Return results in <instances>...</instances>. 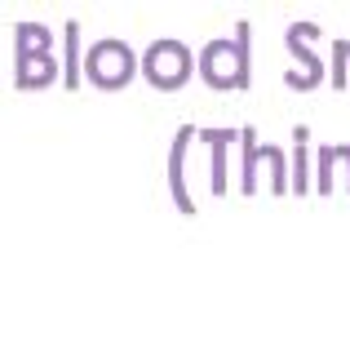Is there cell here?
Returning a JSON list of instances; mask_svg holds the SVG:
<instances>
[{"label":"cell","mask_w":350,"mask_h":364,"mask_svg":"<svg viewBox=\"0 0 350 364\" xmlns=\"http://www.w3.org/2000/svg\"><path fill=\"white\" fill-rule=\"evenodd\" d=\"M142 67H146V80L155 89H177V85H187V76L195 71V58L182 41H155L146 49Z\"/></svg>","instance_id":"obj_1"},{"label":"cell","mask_w":350,"mask_h":364,"mask_svg":"<svg viewBox=\"0 0 350 364\" xmlns=\"http://www.w3.org/2000/svg\"><path fill=\"white\" fill-rule=\"evenodd\" d=\"M89 76L102 89H120L128 76H133V49L120 41H98L89 49Z\"/></svg>","instance_id":"obj_2"}]
</instances>
